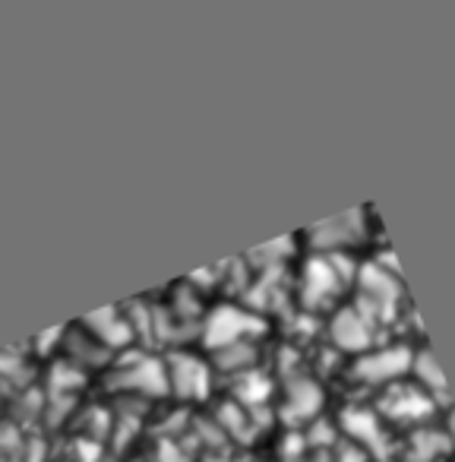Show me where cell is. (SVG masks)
<instances>
[{"label":"cell","mask_w":455,"mask_h":462,"mask_svg":"<svg viewBox=\"0 0 455 462\" xmlns=\"http://www.w3.org/2000/svg\"><path fill=\"white\" fill-rule=\"evenodd\" d=\"M367 235L364 209H348L326 222H316L310 228V245L320 254H345L351 245H360Z\"/></svg>","instance_id":"obj_3"},{"label":"cell","mask_w":455,"mask_h":462,"mask_svg":"<svg viewBox=\"0 0 455 462\" xmlns=\"http://www.w3.org/2000/svg\"><path fill=\"white\" fill-rule=\"evenodd\" d=\"M266 329V323L257 314L234 308V304H222L212 310L209 323H205V342L212 348L234 346V342H247V336H259Z\"/></svg>","instance_id":"obj_5"},{"label":"cell","mask_w":455,"mask_h":462,"mask_svg":"<svg viewBox=\"0 0 455 462\" xmlns=\"http://www.w3.org/2000/svg\"><path fill=\"white\" fill-rule=\"evenodd\" d=\"M269 377H263V374H244L238 383V396L244 399L247 405H259L266 396H269Z\"/></svg>","instance_id":"obj_14"},{"label":"cell","mask_w":455,"mask_h":462,"mask_svg":"<svg viewBox=\"0 0 455 462\" xmlns=\"http://www.w3.org/2000/svg\"><path fill=\"white\" fill-rule=\"evenodd\" d=\"M209 462H224V459H209Z\"/></svg>","instance_id":"obj_18"},{"label":"cell","mask_w":455,"mask_h":462,"mask_svg":"<svg viewBox=\"0 0 455 462\" xmlns=\"http://www.w3.org/2000/svg\"><path fill=\"white\" fill-rule=\"evenodd\" d=\"M411 358L414 348L411 346H386L373 348V352L360 355L351 365V374L364 383H396L398 377L411 371Z\"/></svg>","instance_id":"obj_4"},{"label":"cell","mask_w":455,"mask_h":462,"mask_svg":"<svg viewBox=\"0 0 455 462\" xmlns=\"http://www.w3.org/2000/svg\"><path fill=\"white\" fill-rule=\"evenodd\" d=\"M358 289L360 298L354 308L364 317H370L373 323L396 317L398 301H402V282H398L396 273H386L377 263H364L358 270Z\"/></svg>","instance_id":"obj_2"},{"label":"cell","mask_w":455,"mask_h":462,"mask_svg":"<svg viewBox=\"0 0 455 462\" xmlns=\"http://www.w3.org/2000/svg\"><path fill=\"white\" fill-rule=\"evenodd\" d=\"M304 440L320 443V447H329V443L335 440V428H332L329 421H316V424H314V434H307Z\"/></svg>","instance_id":"obj_15"},{"label":"cell","mask_w":455,"mask_h":462,"mask_svg":"<svg viewBox=\"0 0 455 462\" xmlns=\"http://www.w3.org/2000/svg\"><path fill=\"white\" fill-rule=\"evenodd\" d=\"M329 336L341 352H367L373 346V320L358 308H341L329 320Z\"/></svg>","instance_id":"obj_7"},{"label":"cell","mask_w":455,"mask_h":462,"mask_svg":"<svg viewBox=\"0 0 455 462\" xmlns=\"http://www.w3.org/2000/svg\"><path fill=\"white\" fill-rule=\"evenodd\" d=\"M215 361L222 367H232V371H238V367H250L253 361H257V348H253L250 342H234V346L218 348Z\"/></svg>","instance_id":"obj_13"},{"label":"cell","mask_w":455,"mask_h":462,"mask_svg":"<svg viewBox=\"0 0 455 462\" xmlns=\"http://www.w3.org/2000/svg\"><path fill=\"white\" fill-rule=\"evenodd\" d=\"M339 462H367V453L364 447H341V456Z\"/></svg>","instance_id":"obj_16"},{"label":"cell","mask_w":455,"mask_h":462,"mask_svg":"<svg viewBox=\"0 0 455 462\" xmlns=\"http://www.w3.org/2000/svg\"><path fill=\"white\" fill-rule=\"evenodd\" d=\"M446 434H449V440H455V411L449 409V415H446Z\"/></svg>","instance_id":"obj_17"},{"label":"cell","mask_w":455,"mask_h":462,"mask_svg":"<svg viewBox=\"0 0 455 462\" xmlns=\"http://www.w3.org/2000/svg\"><path fill=\"white\" fill-rule=\"evenodd\" d=\"M341 424H345V430L360 443V447L386 449V434H383V424H379V411L364 409V405H354V409H345Z\"/></svg>","instance_id":"obj_9"},{"label":"cell","mask_w":455,"mask_h":462,"mask_svg":"<svg viewBox=\"0 0 455 462\" xmlns=\"http://www.w3.org/2000/svg\"><path fill=\"white\" fill-rule=\"evenodd\" d=\"M449 449H452V440H449L446 430L421 428V430H414L408 440V459L411 462H433L436 456H446Z\"/></svg>","instance_id":"obj_11"},{"label":"cell","mask_w":455,"mask_h":462,"mask_svg":"<svg viewBox=\"0 0 455 462\" xmlns=\"http://www.w3.org/2000/svg\"><path fill=\"white\" fill-rule=\"evenodd\" d=\"M411 371H414V383L423 386L433 399H440L442 405H449V396H446V377H442L440 365H436L433 352L430 348H417L414 358H411Z\"/></svg>","instance_id":"obj_10"},{"label":"cell","mask_w":455,"mask_h":462,"mask_svg":"<svg viewBox=\"0 0 455 462\" xmlns=\"http://www.w3.org/2000/svg\"><path fill=\"white\" fill-rule=\"evenodd\" d=\"M433 409H436V399L423 386H417L414 380L411 383L396 380L379 396V411L386 418H392V421H423V418L433 415Z\"/></svg>","instance_id":"obj_6"},{"label":"cell","mask_w":455,"mask_h":462,"mask_svg":"<svg viewBox=\"0 0 455 462\" xmlns=\"http://www.w3.org/2000/svg\"><path fill=\"white\" fill-rule=\"evenodd\" d=\"M348 279H354V263L348 260V254H316V257H310L301 282V295L307 308L329 304Z\"/></svg>","instance_id":"obj_1"},{"label":"cell","mask_w":455,"mask_h":462,"mask_svg":"<svg viewBox=\"0 0 455 462\" xmlns=\"http://www.w3.org/2000/svg\"><path fill=\"white\" fill-rule=\"evenodd\" d=\"M165 377L171 380V386L180 393V396H205L209 393V367L199 358H190V355H180V358L171 361V367L165 371Z\"/></svg>","instance_id":"obj_8"},{"label":"cell","mask_w":455,"mask_h":462,"mask_svg":"<svg viewBox=\"0 0 455 462\" xmlns=\"http://www.w3.org/2000/svg\"><path fill=\"white\" fill-rule=\"evenodd\" d=\"M323 405V390L310 377H297L288 386V418H310Z\"/></svg>","instance_id":"obj_12"}]
</instances>
